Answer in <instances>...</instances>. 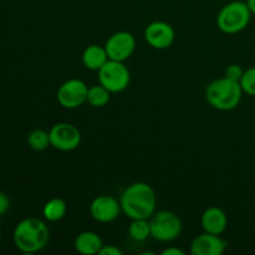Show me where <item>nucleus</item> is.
Instances as JSON below:
<instances>
[{
  "instance_id": "nucleus-1",
  "label": "nucleus",
  "mask_w": 255,
  "mask_h": 255,
  "mask_svg": "<svg viewBox=\"0 0 255 255\" xmlns=\"http://www.w3.org/2000/svg\"><path fill=\"white\" fill-rule=\"evenodd\" d=\"M120 203L128 218L149 219L156 213V192L148 183L137 182L125 189Z\"/></svg>"
},
{
  "instance_id": "nucleus-2",
  "label": "nucleus",
  "mask_w": 255,
  "mask_h": 255,
  "mask_svg": "<svg viewBox=\"0 0 255 255\" xmlns=\"http://www.w3.org/2000/svg\"><path fill=\"white\" fill-rule=\"evenodd\" d=\"M49 227L44 221L35 217H29L19 222L12 233L15 247L25 254L42 251L49 243Z\"/></svg>"
},
{
  "instance_id": "nucleus-3",
  "label": "nucleus",
  "mask_w": 255,
  "mask_h": 255,
  "mask_svg": "<svg viewBox=\"0 0 255 255\" xmlns=\"http://www.w3.org/2000/svg\"><path fill=\"white\" fill-rule=\"evenodd\" d=\"M241 82L228 77L214 80L206 90V99L212 107L219 111H231L239 105L242 100Z\"/></svg>"
},
{
  "instance_id": "nucleus-4",
  "label": "nucleus",
  "mask_w": 255,
  "mask_h": 255,
  "mask_svg": "<svg viewBox=\"0 0 255 255\" xmlns=\"http://www.w3.org/2000/svg\"><path fill=\"white\" fill-rule=\"evenodd\" d=\"M252 12L247 2L232 1L224 5L217 16V25L224 34H237L251 22Z\"/></svg>"
},
{
  "instance_id": "nucleus-5",
  "label": "nucleus",
  "mask_w": 255,
  "mask_h": 255,
  "mask_svg": "<svg viewBox=\"0 0 255 255\" xmlns=\"http://www.w3.org/2000/svg\"><path fill=\"white\" fill-rule=\"evenodd\" d=\"M151 237L158 242H172L179 237L182 232V222L176 213L161 211L151 217Z\"/></svg>"
},
{
  "instance_id": "nucleus-6",
  "label": "nucleus",
  "mask_w": 255,
  "mask_h": 255,
  "mask_svg": "<svg viewBox=\"0 0 255 255\" xmlns=\"http://www.w3.org/2000/svg\"><path fill=\"white\" fill-rule=\"evenodd\" d=\"M129 80H131V75H129L128 69L121 61L109 60L99 70L100 84L106 87L111 94L126 90L129 85Z\"/></svg>"
},
{
  "instance_id": "nucleus-7",
  "label": "nucleus",
  "mask_w": 255,
  "mask_h": 255,
  "mask_svg": "<svg viewBox=\"0 0 255 255\" xmlns=\"http://www.w3.org/2000/svg\"><path fill=\"white\" fill-rule=\"evenodd\" d=\"M50 143L59 151H74L81 143V132L76 126L67 122L56 124L49 131Z\"/></svg>"
},
{
  "instance_id": "nucleus-8",
  "label": "nucleus",
  "mask_w": 255,
  "mask_h": 255,
  "mask_svg": "<svg viewBox=\"0 0 255 255\" xmlns=\"http://www.w3.org/2000/svg\"><path fill=\"white\" fill-rule=\"evenodd\" d=\"M89 87L82 80L71 79L65 81L57 90V101L64 109H77L87 102Z\"/></svg>"
},
{
  "instance_id": "nucleus-9",
  "label": "nucleus",
  "mask_w": 255,
  "mask_h": 255,
  "mask_svg": "<svg viewBox=\"0 0 255 255\" xmlns=\"http://www.w3.org/2000/svg\"><path fill=\"white\" fill-rule=\"evenodd\" d=\"M110 60L125 62L136 49V39L128 31H119L109 37L105 45Z\"/></svg>"
},
{
  "instance_id": "nucleus-10",
  "label": "nucleus",
  "mask_w": 255,
  "mask_h": 255,
  "mask_svg": "<svg viewBox=\"0 0 255 255\" xmlns=\"http://www.w3.org/2000/svg\"><path fill=\"white\" fill-rule=\"evenodd\" d=\"M121 211V203L112 196L106 194L96 197L90 206L92 218L100 223H111L116 221Z\"/></svg>"
},
{
  "instance_id": "nucleus-11",
  "label": "nucleus",
  "mask_w": 255,
  "mask_h": 255,
  "mask_svg": "<svg viewBox=\"0 0 255 255\" xmlns=\"http://www.w3.org/2000/svg\"><path fill=\"white\" fill-rule=\"evenodd\" d=\"M174 29L164 21H153L144 30V39L147 44L157 50L168 49L174 41Z\"/></svg>"
},
{
  "instance_id": "nucleus-12",
  "label": "nucleus",
  "mask_w": 255,
  "mask_h": 255,
  "mask_svg": "<svg viewBox=\"0 0 255 255\" xmlns=\"http://www.w3.org/2000/svg\"><path fill=\"white\" fill-rule=\"evenodd\" d=\"M228 243L221 236L207 233L199 234L191 244L192 255H222L226 252Z\"/></svg>"
},
{
  "instance_id": "nucleus-13",
  "label": "nucleus",
  "mask_w": 255,
  "mask_h": 255,
  "mask_svg": "<svg viewBox=\"0 0 255 255\" xmlns=\"http://www.w3.org/2000/svg\"><path fill=\"white\" fill-rule=\"evenodd\" d=\"M201 222L204 232L217 234V236L223 234L228 227L227 214L224 213L223 209L218 208V207H211V208L206 209L202 214Z\"/></svg>"
},
{
  "instance_id": "nucleus-14",
  "label": "nucleus",
  "mask_w": 255,
  "mask_h": 255,
  "mask_svg": "<svg viewBox=\"0 0 255 255\" xmlns=\"http://www.w3.org/2000/svg\"><path fill=\"white\" fill-rule=\"evenodd\" d=\"M75 249L82 255H95L99 254L102 248V239L95 232H82L75 238Z\"/></svg>"
},
{
  "instance_id": "nucleus-15",
  "label": "nucleus",
  "mask_w": 255,
  "mask_h": 255,
  "mask_svg": "<svg viewBox=\"0 0 255 255\" xmlns=\"http://www.w3.org/2000/svg\"><path fill=\"white\" fill-rule=\"evenodd\" d=\"M109 60L106 49L99 45H90L82 52V62L92 71H99Z\"/></svg>"
},
{
  "instance_id": "nucleus-16",
  "label": "nucleus",
  "mask_w": 255,
  "mask_h": 255,
  "mask_svg": "<svg viewBox=\"0 0 255 255\" xmlns=\"http://www.w3.org/2000/svg\"><path fill=\"white\" fill-rule=\"evenodd\" d=\"M67 213V206L66 202L61 198H52L47 202L42 209V214L46 221L55 223L59 222L66 216Z\"/></svg>"
},
{
  "instance_id": "nucleus-17",
  "label": "nucleus",
  "mask_w": 255,
  "mask_h": 255,
  "mask_svg": "<svg viewBox=\"0 0 255 255\" xmlns=\"http://www.w3.org/2000/svg\"><path fill=\"white\" fill-rule=\"evenodd\" d=\"M111 99V92L105 86L94 85L89 87V94H87V102L94 107H104L106 106Z\"/></svg>"
},
{
  "instance_id": "nucleus-18",
  "label": "nucleus",
  "mask_w": 255,
  "mask_h": 255,
  "mask_svg": "<svg viewBox=\"0 0 255 255\" xmlns=\"http://www.w3.org/2000/svg\"><path fill=\"white\" fill-rule=\"evenodd\" d=\"M129 237L136 242L146 241L151 237V226L148 219H132L128 228Z\"/></svg>"
},
{
  "instance_id": "nucleus-19",
  "label": "nucleus",
  "mask_w": 255,
  "mask_h": 255,
  "mask_svg": "<svg viewBox=\"0 0 255 255\" xmlns=\"http://www.w3.org/2000/svg\"><path fill=\"white\" fill-rule=\"evenodd\" d=\"M27 143H29L30 148L34 151H45L47 147L51 146L49 132L44 131V129H34L27 136Z\"/></svg>"
},
{
  "instance_id": "nucleus-20",
  "label": "nucleus",
  "mask_w": 255,
  "mask_h": 255,
  "mask_svg": "<svg viewBox=\"0 0 255 255\" xmlns=\"http://www.w3.org/2000/svg\"><path fill=\"white\" fill-rule=\"evenodd\" d=\"M241 86L243 92L255 96V67L246 70L241 79Z\"/></svg>"
},
{
  "instance_id": "nucleus-21",
  "label": "nucleus",
  "mask_w": 255,
  "mask_h": 255,
  "mask_svg": "<svg viewBox=\"0 0 255 255\" xmlns=\"http://www.w3.org/2000/svg\"><path fill=\"white\" fill-rule=\"evenodd\" d=\"M244 74V70L242 69L239 65H229L228 67L226 69V77H228V79L231 80H234V81H241L242 76H243Z\"/></svg>"
},
{
  "instance_id": "nucleus-22",
  "label": "nucleus",
  "mask_w": 255,
  "mask_h": 255,
  "mask_svg": "<svg viewBox=\"0 0 255 255\" xmlns=\"http://www.w3.org/2000/svg\"><path fill=\"white\" fill-rule=\"evenodd\" d=\"M10 208V199L7 197L6 193L4 192H0V217L4 216Z\"/></svg>"
},
{
  "instance_id": "nucleus-23",
  "label": "nucleus",
  "mask_w": 255,
  "mask_h": 255,
  "mask_svg": "<svg viewBox=\"0 0 255 255\" xmlns=\"http://www.w3.org/2000/svg\"><path fill=\"white\" fill-rule=\"evenodd\" d=\"M99 255H122V251L115 246H102Z\"/></svg>"
},
{
  "instance_id": "nucleus-24",
  "label": "nucleus",
  "mask_w": 255,
  "mask_h": 255,
  "mask_svg": "<svg viewBox=\"0 0 255 255\" xmlns=\"http://www.w3.org/2000/svg\"><path fill=\"white\" fill-rule=\"evenodd\" d=\"M162 255H186L183 251H181V249L178 248H167L164 249L163 252H162Z\"/></svg>"
},
{
  "instance_id": "nucleus-25",
  "label": "nucleus",
  "mask_w": 255,
  "mask_h": 255,
  "mask_svg": "<svg viewBox=\"0 0 255 255\" xmlns=\"http://www.w3.org/2000/svg\"><path fill=\"white\" fill-rule=\"evenodd\" d=\"M247 5H248L252 14L255 15V0H248V1H247Z\"/></svg>"
}]
</instances>
